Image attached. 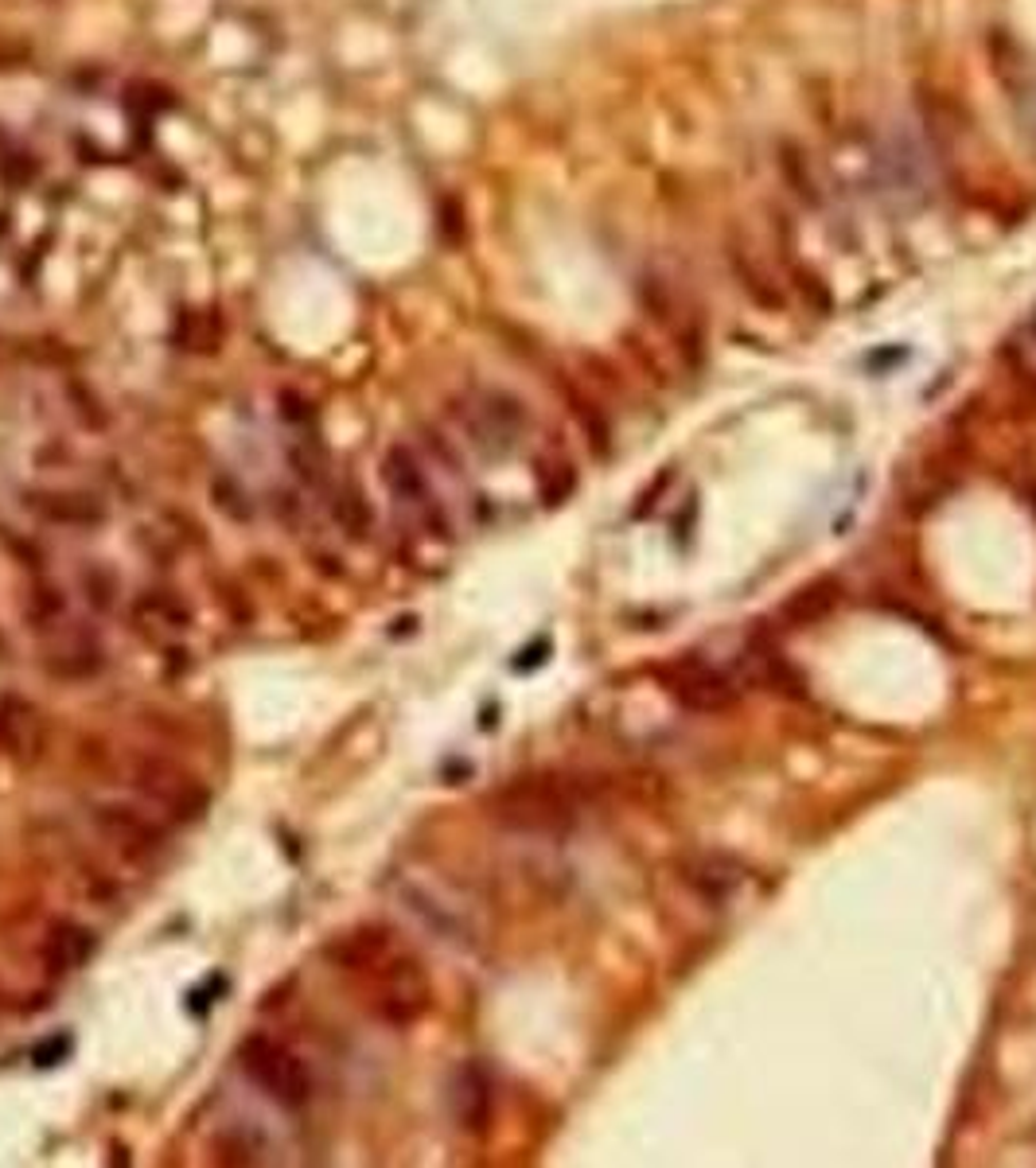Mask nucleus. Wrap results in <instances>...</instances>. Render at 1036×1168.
Here are the masks:
<instances>
[{"label": "nucleus", "mask_w": 1036, "mask_h": 1168, "mask_svg": "<svg viewBox=\"0 0 1036 1168\" xmlns=\"http://www.w3.org/2000/svg\"><path fill=\"white\" fill-rule=\"evenodd\" d=\"M382 480L386 487L398 495L401 503H425L429 499V487H425V475L417 468V460L406 452V448H390L382 460Z\"/></svg>", "instance_id": "14"}, {"label": "nucleus", "mask_w": 1036, "mask_h": 1168, "mask_svg": "<svg viewBox=\"0 0 1036 1168\" xmlns=\"http://www.w3.org/2000/svg\"><path fill=\"white\" fill-rule=\"evenodd\" d=\"M838 604H842V585L834 577H819V580H807L803 589H796L784 604H780V619H784V627H791V631H803V627H815V624H822V619H830Z\"/></svg>", "instance_id": "8"}, {"label": "nucleus", "mask_w": 1036, "mask_h": 1168, "mask_svg": "<svg viewBox=\"0 0 1036 1168\" xmlns=\"http://www.w3.org/2000/svg\"><path fill=\"white\" fill-rule=\"evenodd\" d=\"M686 880L690 884H698L701 892H710V896H729V892L740 884V868L721 853H698L690 861Z\"/></svg>", "instance_id": "16"}, {"label": "nucleus", "mask_w": 1036, "mask_h": 1168, "mask_svg": "<svg viewBox=\"0 0 1036 1168\" xmlns=\"http://www.w3.org/2000/svg\"><path fill=\"white\" fill-rule=\"evenodd\" d=\"M327 963H336L339 970H371L382 966L390 958V931L386 928H355L347 935H339L324 947Z\"/></svg>", "instance_id": "10"}, {"label": "nucleus", "mask_w": 1036, "mask_h": 1168, "mask_svg": "<svg viewBox=\"0 0 1036 1168\" xmlns=\"http://www.w3.org/2000/svg\"><path fill=\"white\" fill-rule=\"evenodd\" d=\"M577 807L580 798L569 779H561V775H522V779L495 791L492 819L503 830L550 838V833L573 830Z\"/></svg>", "instance_id": "1"}, {"label": "nucleus", "mask_w": 1036, "mask_h": 1168, "mask_svg": "<svg viewBox=\"0 0 1036 1168\" xmlns=\"http://www.w3.org/2000/svg\"><path fill=\"white\" fill-rule=\"evenodd\" d=\"M659 686L682 705L686 713H733L740 701V686L733 675H725L721 666L701 659V654H682L675 663H666L659 670Z\"/></svg>", "instance_id": "4"}, {"label": "nucleus", "mask_w": 1036, "mask_h": 1168, "mask_svg": "<svg viewBox=\"0 0 1036 1168\" xmlns=\"http://www.w3.org/2000/svg\"><path fill=\"white\" fill-rule=\"evenodd\" d=\"M740 675L752 686H764L771 694H791V698H803V678L796 675V666L787 663L780 647L771 643L768 635H756L740 651Z\"/></svg>", "instance_id": "7"}, {"label": "nucleus", "mask_w": 1036, "mask_h": 1168, "mask_svg": "<svg viewBox=\"0 0 1036 1168\" xmlns=\"http://www.w3.org/2000/svg\"><path fill=\"white\" fill-rule=\"evenodd\" d=\"M39 518L59 522V526H90L106 518V506L97 503L94 495H74V491H32L24 499Z\"/></svg>", "instance_id": "12"}, {"label": "nucleus", "mask_w": 1036, "mask_h": 1168, "mask_svg": "<svg viewBox=\"0 0 1036 1168\" xmlns=\"http://www.w3.org/2000/svg\"><path fill=\"white\" fill-rule=\"evenodd\" d=\"M59 612H62V592H55V589H36L32 592V619L48 624V619H55Z\"/></svg>", "instance_id": "20"}, {"label": "nucleus", "mask_w": 1036, "mask_h": 1168, "mask_svg": "<svg viewBox=\"0 0 1036 1168\" xmlns=\"http://www.w3.org/2000/svg\"><path fill=\"white\" fill-rule=\"evenodd\" d=\"M0 748L16 759H36L43 748V721L24 701H4L0 705Z\"/></svg>", "instance_id": "11"}, {"label": "nucleus", "mask_w": 1036, "mask_h": 1168, "mask_svg": "<svg viewBox=\"0 0 1036 1168\" xmlns=\"http://www.w3.org/2000/svg\"><path fill=\"white\" fill-rule=\"evenodd\" d=\"M281 401H285V417H289V421H304V417H308V410H301L304 401L297 398L292 390H285V394H281Z\"/></svg>", "instance_id": "22"}, {"label": "nucleus", "mask_w": 1036, "mask_h": 1168, "mask_svg": "<svg viewBox=\"0 0 1036 1168\" xmlns=\"http://www.w3.org/2000/svg\"><path fill=\"white\" fill-rule=\"evenodd\" d=\"M97 666H102V654H97L94 643H74V647L48 659V670L55 678H90Z\"/></svg>", "instance_id": "17"}, {"label": "nucleus", "mask_w": 1036, "mask_h": 1168, "mask_svg": "<svg viewBox=\"0 0 1036 1168\" xmlns=\"http://www.w3.org/2000/svg\"><path fill=\"white\" fill-rule=\"evenodd\" d=\"M211 495H215L218 510H227V515H230V518H238V522H242V518H246V515H242V506H234V499H242V495H238V487H234V483H230V480L211 483Z\"/></svg>", "instance_id": "21"}, {"label": "nucleus", "mask_w": 1036, "mask_h": 1168, "mask_svg": "<svg viewBox=\"0 0 1036 1168\" xmlns=\"http://www.w3.org/2000/svg\"><path fill=\"white\" fill-rule=\"evenodd\" d=\"M242 1072L250 1075L253 1083L262 1086L269 1098H278L281 1107H304L312 1095V1075L304 1067V1060L292 1048H285L273 1036H250L242 1040L238 1048Z\"/></svg>", "instance_id": "3"}, {"label": "nucleus", "mask_w": 1036, "mask_h": 1168, "mask_svg": "<svg viewBox=\"0 0 1036 1168\" xmlns=\"http://www.w3.org/2000/svg\"><path fill=\"white\" fill-rule=\"evenodd\" d=\"M125 784L180 822L199 819L211 803L207 787L195 779L192 771L180 768L176 759L160 756V752H133L129 763H125Z\"/></svg>", "instance_id": "2"}, {"label": "nucleus", "mask_w": 1036, "mask_h": 1168, "mask_svg": "<svg viewBox=\"0 0 1036 1168\" xmlns=\"http://www.w3.org/2000/svg\"><path fill=\"white\" fill-rule=\"evenodd\" d=\"M429 1001H433V989H429V977L413 958H386L382 970V993H378V1017L390 1024H406L422 1021L429 1012Z\"/></svg>", "instance_id": "5"}, {"label": "nucleus", "mask_w": 1036, "mask_h": 1168, "mask_svg": "<svg viewBox=\"0 0 1036 1168\" xmlns=\"http://www.w3.org/2000/svg\"><path fill=\"white\" fill-rule=\"evenodd\" d=\"M137 619H157V624H164V627H187L192 612H187L176 596H168V592H145V596L137 600Z\"/></svg>", "instance_id": "18"}, {"label": "nucleus", "mask_w": 1036, "mask_h": 1168, "mask_svg": "<svg viewBox=\"0 0 1036 1168\" xmlns=\"http://www.w3.org/2000/svg\"><path fill=\"white\" fill-rule=\"evenodd\" d=\"M534 480H538V491H542L546 506L566 503L573 487H577V468L566 452H546V456L534 460Z\"/></svg>", "instance_id": "15"}, {"label": "nucleus", "mask_w": 1036, "mask_h": 1168, "mask_svg": "<svg viewBox=\"0 0 1036 1168\" xmlns=\"http://www.w3.org/2000/svg\"><path fill=\"white\" fill-rule=\"evenodd\" d=\"M336 518H343V526H347L351 534H362V526L371 522V515H367V503H362L355 491L343 495V499L336 503Z\"/></svg>", "instance_id": "19"}, {"label": "nucleus", "mask_w": 1036, "mask_h": 1168, "mask_svg": "<svg viewBox=\"0 0 1036 1168\" xmlns=\"http://www.w3.org/2000/svg\"><path fill=\"white\" fill-rule=\"evenodd\" d=\"M43 966H48L51 974H71V970H78V966L94 954V935L83 928V923H55V928L48 931V939H43Z\"/></svg>", "instance_id": "13"}, {"label": "nucleus", "mask_w": 1036, "mask_h": 1168, "mask_svg": "<svg viewBox=\"0 0 1036 1168\" xmlns=\"http://www.w3.org/2000/svg\"><path fill=\"white\" fill-rule=\"evenodd\" d=\"M448 1102H452V1114H457L464 1130L471 1133L487 1130V1118H492V1083H487L483 1067H476V1063L460 1067L452 1075V1086H448Z\"/></svg>", "instance_id": "9"}, {"label": "nucleus", "mask_w": 1036, "mask_h": 1168, "mask_svg": "<svg viewBox=\"0 0 1036 1168\" xmlns=\"http://www.w3.org/2000/svg\"><path fill=\"white\" fill-rule=\"evenodd\" d=\"M94 822H97V830L106 833L109 842L118 845V849H125L129 857H153L160 845H164V830H160L148 814H141V810H133V807L106 803V807L94 810Z\"/></svg>", "instance_id": "6"}]
</instances>
